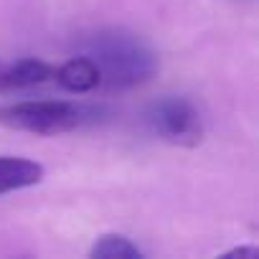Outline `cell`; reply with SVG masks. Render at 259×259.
<instances>
[{
	"mask_svg": "<svg viewBox=\"0 0 259 259\" xmlns=\"http://www.w3.org/2000/svg\"><path fill=\"white\" fill-rule=\"evenodd\" d=\"M87 56L99 71V84L109 89H133L150 81L158 71V54L140 36L109 28L92 36Z\"/></svg>",
	"mask_w": 259,
	"mask_h": 259,
	"instance_id": "6da1fadb",
	"label": "cell"
},
{
	"mask_svg": "<svg viewBox=\"0 0 259 259\" xmlns=\"http://www.w3.org/2000/svg\"><path fill=\"white\" fill-rule=\"evenodd\" d=\"M224 256H226V259H234V256H251V259H256V256H259V249H256V246H239V249L226 251Z\"/></svg>",
	"mask_w": 259,
	"mask_h": 259,
	"instance_id": "ba28073f",
	"label": "cell"
},
{
	"mask_svg": "<svg viewBox=\"0 0 259 259\" xmlns=\"http://www.w3.org/2000/svg\"><path fill=\"white\" fill-rule=\"evenodd\" d=\"M44 181V165L28 158H0V196Z\"/></svg>",
	"mask_w": 259,
	"mask_h": 259,
	"instance_id": "5b68a950",
	"label": "cell"
},
{
	"mask_svg": "<svg viewBox=\"0 0 259 259\" xmlns=\"http://www.w3.org/2000/svg\"><path fill=\"white\" fill-rule=\"evenodd\" d=\"M145 124L160 140L181 148H193L203 138L198 107L186 97H163L145 109Z\"/></svg>",
	"mask_w": 259,
	"mask_h": 259,
	"instance_id": "3957f363",
	"label": "cell"
},
{
	"mask_svg": "<svg viewBox=\"0 0 259 259\" xmlns=\"http://www.w3.org/2000/svg\"><path fill=\"white\" fill-rule=\"evenodd\" d=\"M92 259H143L140 246L122 234H104L89 249Z\"/></svg>",
	"mask_w": 259,
	"mask_h": 259,
	"instance_id": "52a82bcc",
	"label": "cell"
},
{
	"mask_svg": "<svg viewBox=\"0 0 259 259\" xmlns=\"http://www.w3.org/2000/svg\"><path fill=\"white\" fill-rule=\"evenodd\" d=\"M102 107L66 102V99H26L0 107V124L18 133L61 135L97 122Z\"/></svg>",
	"mask_w": 259,
	"mask_h": 259,
	"instance_id": "7a4b0ae2",
	"label": "cell"
},
{
	"mask_svg": "<svg viewBox=\"0 0 259 259\" xmlns=\"http://www.w3.org/2000/svg\"><path fill=\"white\" fill-rule=\"evenodd\" d=\"M236 3H239V0H236ZM241 3H244V0H241Z\"/></svg>",
	"mask_w": 259,
	"mask_h": 259,
	"instance_id": "9c48e42d",
	"label": "cell"
},
{
	"mask_svg": "<svg viewBox=\"0 0 259 259\" xmlns=\"http://www.w3.org/2000/svg\"><path fill=\"white\" fill-rule=\"evenodd\" d=\"M54 66L46 64L44 59H21L18 64H13L6 74H3V84L8 89H28V87H38L46 84L49 79H54Z\"/></svg>",
	"mask_w": 259,
	"mask_h": 259,
	"instance_id": "8992f818",
	"label": "cell"
},
{
	"mask_svg": "<svg viewBox=\"0 0 259 259\" xmlns=\"http://www.w3.org/2000/svg\"><path fill=\"white\" fill-rule=\"evenodd\" d=\"M54 79L61 84V89L71 94H87L99 87V71L89 56H74L66 64H61L54 71Z\"/></svg>",
	"mask_w": 259,
	"mask_h": 259,
	"instance_id": "277c9868",
	"label": "cell"
}]
</instances>
